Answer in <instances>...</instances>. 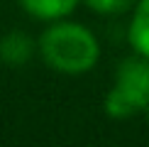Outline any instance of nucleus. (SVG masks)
Here are the masks:
<instances>
[{
	"instance_id": "7ed1b4c3",
	"label": "nucleus",
	"mask_w": 149,
	"mask_h": 147,
	"mask_svg": "<svg viewBox=\"0 0 149 147\" xmlns=\"http://www.w3.org/2000/svg\"><path fill=\"white\" fill-rule=\"evenodd\" d=\"M37 57V39L22 29H12L0 37V61L5 66H24Z\"/></svg>"
},
{
	"instance_id": "0eeeda50",
	"label": "nucleus",
	"mask_w": 149,
	"mask_h": 147,
	"mask_svg": "<svg viewBox=\"0 0 149 147\" xmlns=\"http://www.w3.org/2000/svg\"><path fill=\"white\" fill-rule=\"evenodd\" d=\"M144 115H147V123H149V106H147V110H144Z\"/></svg>"
},
{
	"instance_id": "20e7f679",
	"label": "nucleus",
	"mask_w": 149,
	"mask_h": 147,
	"mask_svg": "<svg viewBox=\"0 0 149 147\" xmlns=\"http://www.w3.org/2000/svg\"><path fill=\"white\" fill-rule=\"evenodd\" d=\"M24 15H29L37 22H56L64 17H71L81 0H17Z\"/></svg>"
},
{
	"instance_id": "f03ea898",
	"label": "nucleus",
	"mask_w": 149,
	"mask_h": 147,
	"mask_svg": "<svg viewBox=\"0 0 149 147\" xmlns=\"http://www.w3.org/2000/svg\"><path fill=\"white\" fill-rule=\"evenodd\" d=\"M149 106V59L132 54L122 59L115 69L110 91L105 93L103 108L113 120H127L144 113Z\"/></svg>"
},
{
	"instance_id": "f257e3e1",
	"label": "nucleus",
	"mask_w": 149,
	"mask_h": 147,
	"mask_svg": "<svg viewBox=\"0 0 149 147\" xmlns=\"http://www.w3.org/2000/svg\"><path fill=\"white\" fill-rule=\"evenodd\" d=\"M37 57L61 76H83L100 61V42L88 24L64 17L37 37Z\"/></svg>"
},
{
	"instance_id": "423d86ee",
	"label": "nucleus",
	"mask_w": 149,
	"mask_h": 147,
	"mask_svg": "<svg viewBox=\"0 0 149 147\" xmlns=\"http://www.w3.org/2000/svg\"><path fill=\"white\" fill-rule=\"evenodd\" d=\"M91 12L95 15H105V17H115V15H125L134 8L137 0H81Z\"/></svg>"
},
{
	"instance_id": "39448f33",
	"label": "nucleus",
	"mask_w": 149,
	"mask_h": 147,
	"mask_svg": "<svg viewBox=\"0 0 149 147\" xmlns=\"http://www.w3.org/2000/svg\"><path fill=\"white\" fill-rule=\"evenodd\" d=\"M127 42L134 54L149 59V0H137L130 10Z\"/></svg>"
}]
</instances>
